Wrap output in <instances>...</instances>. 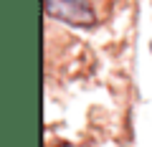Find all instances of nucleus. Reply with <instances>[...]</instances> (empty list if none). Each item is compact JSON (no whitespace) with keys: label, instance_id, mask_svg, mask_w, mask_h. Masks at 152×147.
<instances>
[{"label":"nucleus","instance_id":"1","mask_svg":"<svg viewBox=\"0 0 152 147\" xmlns=\"http://www.w3.org/2000/svg\"><path fill=\"white\" fill-rule=\"evenodd\" d=\"M46 13L48 18L74 28H94L99 23L89 0H46Z\"/></svg>","mask_w":152,"mask_h":147}]
</instances>
